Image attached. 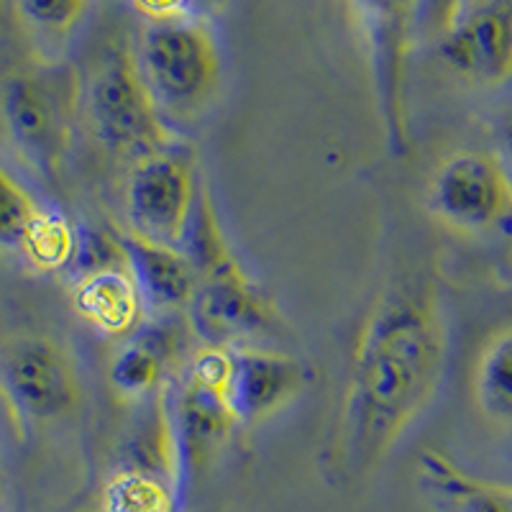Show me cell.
<instances>
[{"mask_svg":"<svg viewBox=\"0 0 512 512\" xmlns=\"http://www.w3.org/2000/svg\"><path fill=\"white\" fill-rule=\"evenodd\" d=\"M118 239H121L128 269L134 272L149 313H190V305L198 292V272L187 251L182 246L146 239L131 228H123Z\"/></svg>","mask_w":512,"mask_h":512,"instance_id":"obj_13","label":"cell"},{"mask_svg":"<svg viewBox=\"0 0 512 512\" xmlns=\"http://www.w3.org/2000/svg\"><path fill=\"white\" fill-rule=\"evenodd\" d=\"M126 3L136 13H141L149 24L190 18L192 11V0H126Z\"/></svg>","mask_w":512,"mask_h":512,"instance_id":"obj_21","label":"cell"},{"mask_svg":"<svg viewBox=\"0 0 512 512\" xmlns=\"http://www.w3.org/2000/svg\"><path fill=\"white\" fill-rule=\"evenodd\" d=\"M185 251L198 272L190 326L205 344L231 346L233 338L274 331L280 315L233 251L208 190H200Z\"/></svg>","mask_w":512,"mask_h":512,"instance_id":"obj_2","label":"cell"},{"mask_svg":"<svg viewBox=\"0 0 512 512\" xmlns=\"http://www.w3.org/2000/svg\"><path fill=\"white\" fill-rule=\"evenodd\" d=\"M228 400L241 425H256L290 405L308 387L303 361L282 351L231 344Z\"/></svg>","mask_w":512,"mask_h":512,"instance_id":"obj_11","label":"cell"},{"mask_svg":"<svg viewBox=\"0 0 512 512\" xmlns=\"http://www.w3.org/2000/svg\"><path fill=\"white\" fill-rule=\"evenodd\" d=\"M72 305L95 333L126 341L144 328L149 313L126 256L82 272L72 290Z\"/></svg>","mask_w":512,"mask_h":512,"instance_id":"obj_14","label":"cell"},{"mask_svg":"<svg viewBox=\"0 0 512 512\" xmlns=\"http://www.w3.org/2000/svg\"><path fill=\"white\" fill-rule=\"evenodd\" d=\"M228 379L231 349L205 344L192 351L175 395L167 390L180 482L198 479L241 425L228 400Z\"/></svg>","mask_w":512,"mask_h":512,"instance_id":"obj_5","label":"cell"},{"mask_svg":"<svg viewBox=\"0 0 512 512\" xmlns=\"http://www.w3.org/2000/svg\"><path fill=\"white\" fill-rule=\"evenodd\" d=\"M474 397L489 420L512 423V328L495 333L479 354Z\"/></svg>","mask_w":512,"mask_h":512,"instance_id":"obj_17","label":"cell"},{"mask_svg":"<svg viewBox=\"0 0 512 512\" xmlns=\"http://www.w3.org/2000/svg\"><path fill=\"white\" fill-rule=\"evenodd\" d=\"M136 59L167 121H195L221 93V49L213 31L195 18L146 26Z\"/></svg>","mask_w":512,"mask_h":512,"instance_id":"obj_3","label":"cell"},{"mask_svg":"<svg viewBox=\"0 0 512 512\" xmlns=\"http://www.w3.org/2000/svg\"><path fill=\"white\" fill-rule=\"evenodd\" d=\"M507 149H510V157H512V126L510 131H507Z\"/></svg>","mask_w":512,"mask_h":512,"instance_id":"obj_23","label":"cell"},{"mask_svg":"<svg viewBox=\"0 0 512 512\" xmlns=\"http://www.w3.org/2000/svg\"><path fill=\"white\" fill-rule=\"evenodd\" d=\"M420 482L443 512H512V489L461 472L436 451L420 456Z\"/></svg>","mask_w":512,"mask_h":512,"instance_id":"obj_15","label":"cell"},{"mask_svg":"<svg viewBox=\"0 0 512 512\" xmlns=\"http://www.w3.org/2000/svg\"><path fill=\"white\" fill-rule=\"evenodd\" d=\"M82 85L75 75H13L0 90V118L18 157L57 177L70 154Z\"/></svg>","mask_w":512,"mask_h":512,"instance_id":"obj_6","label":"cell"},{"mask_svg":"<svg viewBox=\"0 0 512 512\" xmlns=\"http://www.w3.org/2000/svg\"><path fill=\"white\" fill-rule=\"evenodd\" d=\"M441 54L454 72L479 85H500L512 77V6H474L448 26Z\"/></svg>","mask_w":512,"mask_h":512,"instance_id":"obj_12","label":"cell"},{"mask_svg":"<svg viewBox=\"0 0 512 512\" xmlns=\"http://www.w3.org/2000/svg\"><path fill=\"white\" fill-rule=\"evenodd\" d=\"M41 205L8 169L0 167V249L21 251Z\"/></svg>","mask_w":512,"mask_h":512,"instance_id":"obj_20","label":"cell"},{"mask_svg":"<svg viewBox=\"0 0 512 512\" xmlns=\"http://www.w3.org/2000/svg\"><path fill=\"white\" fill-rule=\"evenodd\" d=\"M82 111L95 139L128 164L177 144L134 52L113 54L90 75Z\"/></svg>","mask_w":512,"mask_h":512,"instance_id":"obj_4","label":"cell"},{"mask_svg":"<svg viewBox=\"0 0 512 512\" xmlns=\"http://www.w3.org/2000/svg\"><path fill=\"white\" fill-rule=\"evenodd\" d=\"M80 231L59 210L41 208L26 233L21 254L39 272H62L77 262Z\"/></svg>","mask_w":512,"mask_h":512,"instance_id":"obj_18","label":"cell"},{"mask_svg":"<svg viewBox=\"0 0 512 512\" xmlns=\"http://www.w3.org/2000/svg\"><path fill=\"white\" fill-rule=\"evenodd\" d=\"M90 0H13L18 24L44 47L64 44L88 13Z\"/></svg>","mask_w":512,"mask_h":512,"instance_id":"obj_19","label":"cell"},{"mask_svg":"<svg viewBox=\"0 0 512 512\" xmlns=\"http://www.w3.org/2000/svg\"><path fill=\"white\" fill-rule=\"evenodd\" d=\"M428 205L443 226L484 233L512 226V180L495 154L456 152L431 177Z\"/></svg>","mask_w":512,"mask_h":512,"instance_id":"obj_10","label":"cell"},{"mask_svg":"<svg viewBox=\"0 0 512 512\" xmlns=\"http://www.w3.org/2000/svg\"><path fill=\"white\" fill-rule=\"evenodd\" d=\"M0 492H3V479H0Z\"/></svg>","mask_w":512,"mask_h":512,"instance_id":"obj_24","label":"cell"},{"mask_svg":"<svg viewBox=\"0 0 512 512\" xmlns=\"http://www.w3.org/2000/svg\"><path fill=\"white\" fill-rule=\"evenodd\" d=\"M198 159L192 146H167L128 164L123 205L128 228L169 246H185L198 208Z\"/></svg>","mask_w":512,"mask_h":512,"instance_id":"obj_7","label":"cell"},{"mask_svg":"<svg viewBox=\"0 0 512 512\" xmlns=\"http://www.w3.org/2000/svg\"><path fill=\"white\" fill-rule=\"evenodd\" d=\"M448 318L436 282L397 277L379 292L354 354L349 382L323 461L333 479L374 472L441 390L448 364Z\"/></svg>","mask_w":512,"mask_h":512,"instance_id":"obj_1","label":"cell"},{"mask_svg":"<svg viewBox=\"0 0 512 512\" xmlns=\"http://www.w3.org/2000/svg\"><path fill=\"white\" fill-rule=\"evenodd\" d=\"M351 6L369 47L384 146L400 159L410 152L408 57L415 0H351Z\"/></svg>","mask_w":512,"mask_h":512,"instance_id":"obj_8","label":"cell"},{"mask_svg":"<svg viewBox=\"0 0 512 512\" xmlns=\"http://www.w3.org/2000/svg\"><path fill=\"white\" fill-rule=\"evenodd\" d=\"M469 3H472V0H448V11H451V24H454L456 18H461L464 16L466 11H469ZM448 24V26H451Z\"/></svg>","mask_w":512,"mask_h":512,"instance_id":"obj_22","label":"cell"},{"mask_svg":"<svg viewBox=\"0 0 512 512\" xmlns=\"http://www.w3.org/2000/svg\"><path fill=\"white\" fill-rule=\"evenodd\" d=\"M177 489L167 474L126 466L105 482L103 512H177Z\"/></svg>","mask_w":512,"mask_h":512,"instance_id":"obj_16","label":"cell"},{"mask_svg":"<svg viewBox=\"0 0 512 512\" xmlns=\"http://www.w3.org/2000/svg\"><path fill=\"white\" fill-rule=\"evenodd\" d=\"M0 392L24 423H54L80 405V369L54 338L18 336L0 354Z\"/></svg>","mask_w":512,"mask_h":512,"instance_id":"obj_9","label":"cell"}]
</instances>
